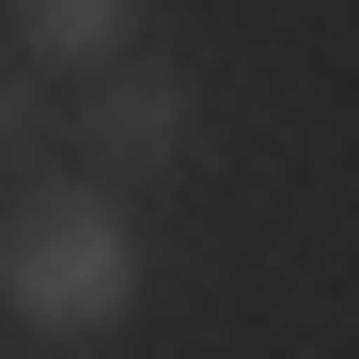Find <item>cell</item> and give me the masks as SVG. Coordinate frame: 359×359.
I'll list each match as a JSON object with an SVG mask.
<instances>
[{
    "mask_svg": "<svg viewBox=\"0 0 359 359\" xmlns=\"http://www.w3.org/2000/svg\"><path fill=\"white\" fill-rule=\"evenodd\" d=\"M0 313H16L32 344H109L141 313V219L126 188H16L0 203Z\"/></svg>",
    "mask_w": 359,
    "mask_h": 359,
    "instance_id": "6da1fadb",
    "label": "cell"
},
{
    "mask_svg": "<svg viewBox=\"0 0 359 359\" xmlns=\"http://www.w3.org/2000/svg\"><path fill=\"white\" fill-rule=\"evenodd\" d=\"M79 156H94V188H172V172L203 156V63H109L79 94Z\"/></svg>",
    "mask_w": 359,
    "mask_h": 359,
    "instance_id": "7a4b0ae2",
    "label": "cell"
},
{
    "mask_svg": "<svg viewBox=\"0 0 359 359\" xmlns=\"http://www.w3.org/2000/svg\"><path fill=\"white\" fill-rule=\"evenodd\" d=\"M0 32H16V63H79V79L141 63V0H0Z\"/></svg>",
    "mask_w": 359,
    "mask_h": 359,
    "instance_id": "3957f363",
    "label": "cell"
},
{
    "mask_svg": "<svg viewBox=\"0 0 359 359\" xmlns=\"http://www.w3.org/2000/svg\"><path fill=\"white\" fill-rule=\"evenodd\" d=\"M32 141H47V94H32L16 47H0V172H32Z\"/></svg>",
    "mask_w": 359,
    "mask_h": 359,
    "instance_id": "277c9868",
    "label": "cell"
}]
</instances>
